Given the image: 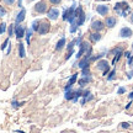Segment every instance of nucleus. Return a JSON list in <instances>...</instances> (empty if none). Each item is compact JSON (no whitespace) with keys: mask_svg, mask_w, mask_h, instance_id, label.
Wrapping results in <instances>:
<instances>
[{"mask_svg":"<svg viewBox=\"0 0 133 133\" xmlns=\"http://www.w3.org/2000/svg\"><path fill=\"white\" fill-rule=\"evenodd\" d=\"M84 21H85V14H84L83 9L79 6V8H76V9H75L74 16H73V17H71V20L69 21V22L71 24L70 32H74V31L78 29V26H81V25L84 24Z\"/></svg>","mask_w":133,"mask_h":133,"instance_id":"f257e3e1","label":"nucleus"},{"mask_svg":"<svg viewBox=\"0 0 133 133\" xmlns=\"http://www.w3.org/2000/svg\"><path fill=\"white\" fill-rule=\"evenodd\" d=\"M114 9H115V11H116L117 14H119L121 16H126L127 12L129 11V5L127 4V3L122 1V3H117V4L115 5Z\"/></svg>","mask_w":133,"mask_h":133,"instance_id":"f03ea898","label":"nucleus"},{"mask_svg":"<svg viewBox=\"0 0 133 133\" xmlns=\"http://www.w3.org/2000/svg\"><path fill=\"white\" fill-rule=\"evenodd\" d=\"M75 4L73 5L71 8H69V9H66V10H64V12H63V20L64 21H70L71 20V17L74 16V12H75Z\"/></svg>","mask_w":133,"mask_h":133,"instance_id":"7ed1b4c3","label":"nucleus"},{"mask_svg":"<svg viewBox=\"0 0 133 133\" xmlns=\"http://www.w3.org/2000/svg\"><path fill=\"white\" fill-rule=\"evenodd\" d=\"M49 29H51V25H49V22L43 21V22H39V26H38L37 32L39 33V35H46V33L49 32Z\"/></svg>","mask_w":133,"mask_h":133,"instance_id":"20e7f679","label":"nucleus"},{"mask_svg":"<svg viewBox=\"0 0 133 133\" xmlns=\"http://www.w3.org/2000/svg\"><path fill=\"white\" fill-rule=\"evenodd\" d=\"M35 10L39 12V14H43V12H46L47 11V4H46V1H39L36 4L35 6Z\"/></svg>","mask_w":133,"mask_h":133,"instance_id":"39448f33","label":"nucleus"},{"mask_svg":"<svg viewBox=\"0 0 133 133\" xmlns=\"http://www.w3.org/2000/svg\"><path fill=\"white\" fill-rule=\"evenodd\" d=\"M97 68H99V69H101V70L104 71V75H106V74L109 73V69H110L109 63L106 62V61H101V62L97 63Z\"/></svg>","mask_w":133,"mask_h":133,"instance_id":"423d86ee","label":"nucleus"},{"mask_svg":"<svg viewBox=\"0 0 133 133\" xmlns=\"http://www.w3.org/2000/svg\"><path fill=\"white\" fill-rule=\"evenodd\" d=\"M15 35H16L17 38H22L25 36V29L20 25H16L15 26Z\"/></svg>","mask_w":133,"mask_h":133,"instance_id":"0eeeda50","label":"nucleus"},{"mask_svg":"<svg viewBox=\"0 0 133 133\" xmlns=\"http://www.w3.org/2000/svg\"><path fill=\"white\" fill-rule=\"evenodd\" d=\"M58 16H59V11L56 8H53V9H51L48 11V17L51 20H57Z\"/></svg>","mask_w":133,"mask_h":133,"instance_id":"6e6552de","label":"nucleus"},{"mask_svg":"<svg viewBox=\"0 0 133 133\" xmlns=\"http://www.w3.org/2000/svg\"><path fill=\"white\" fill-rule=\"evenodd\" d=\"M119 36H122V37H131L132 36V30L128 29V27H123L119 31Z\"/></svg>","mask_w":133,"mask_h":133,"instance_id":"1a4fd4ad","label":"nucleus"},{"mask_svg":"<svg viewBox=\"0 0 133 133\" xmlns=\"http://www.w3.org/2000/svg\"><path fill=\"white\" fill-rule=\"evenodd\" d=\"M96 10H97V12H99L100 15H102V16L107 15V12H109V8H107L106 5H99V6L96 8Z\"/></svg>","mask_w":133,"mask_h":133,"instance_id":"9d476101","label":"nucleus"},{"mask_svg":"<svg viewBox=\"0 0 133 133\" xmlns=\"http://www.w3.org/2000/svg\"><path fill=\"white\" fill-rule=\"evenodd\" d=\"M91 27H92V30H95V31H101V30L104 29V24L101 21H92Z\"/></svg>","mask_w":133,"mask_h":133,"instance_id":"9b49d317","label":"nucleus"},{"mask_svg":"<svg viewBox=\"0 0 133 133\" xmlns=\"http://www.w3.org/2000/svg\"><path fill=\"white\" fill-rule=\"evenodd\" d=\"M89 46H90V44H89V43L88 42H83L80 44V51H79V52H78V54H76V58H80L81 56H83V53L85 52V49H88V47H89Z\"/></svg>","mask_w":133,"mask_h":133,"instance_id":"f8f14e48","label":"nucleus"},{"mask_svg":"<svg viewBox=\"0 0 133 133\" xmlns=\"http://www.w3.org/2000/svg\"><path fill=\"white\" fill-rule=\"evenodd\" d=\"M114 54L116 56V57L114 58V61H112V64H116V62L118 61L119 58H121V54H122V49L121 48H116V49H114Z\"/></svg>","mask_w":133,"mask_h":133,"instance_id":"ddd939ff","label":"nucleus"},{"mask_svg":"<svg viewBox=\"0 0 133 133\" xmlns=\"http://www.w3.org/2000/svg\"><path fill=\"white\" fill-rule=\"evenodd\" d=\"M25 15H26V10L22 9L19 14H17V16H16V24H20V22H22V21H24V20H25Z\"/></svg>","mask_w":133,"mask_h":133,"instance_id":"4468645a","label":"nucleus"},{"mask_svg":"<svg viewBox=\"0 0 133 133\" xmlns=\"http://www.w3.org/2000/svg\"><path fill=\"white\" fill-rule=\"evenodd\" d=\"M64 46H65V38H61V39L58 41L57 46H56V49H57V51H61Z\"/></svg>","mask_w":133,"mask_h":133,"instance_id":"2eb2a0df","label":"nucleus"},{"mask_svg":"<svg viewBox=\"0 0 133 133\" xmlns=\"http://www.w3.org/2000/svg\"><path fill=\"white\" fill-rule=\"evenodd\" d=\"M106 25L109 27H114L115 25H116V19L115 17H107L106 19Z\"/></svg>","mask_w":133,"mask_h":133,"instance_id":"dca6fc26","label":"nucleus"},{"mask_svg":"<svg viewBox=\"0 0 133 133\" xmlns=\"http://www.w3.org/2000/svg\"><path fill=\"white\" fill-rule=\"evenodd\" d=\"M75 97V91H65V99L66 100H71Z\"/></svg>","mask_w":133,"mask_h":133,"instance_id":"f3484780","label":"nucleus"},{"mask_svg":"<svg viewBox=\"0 0 133 133\" xmlns=\"http://www.w3.org/2000/svg\"><path fill=\"white\" fill-rule=\"evenodd\" d=\"M19 53H20V57L21 58L25 57V48H24V44H22V43L19 44Z\"/></svg>","mask_w":133,"mask_h":133,"instance_id":"a211bd4d","label":"nucleus"},{"mask_svg":"<svg viewBox=\"0 0 133 133\" xmlns=\"http://www.w3.org/2000/svg\"><path fill=\"white\" fill-rule=\"evenodd\" d=\"M89 81H91V78L90 76H86V78H84V79H81V80L79 81V84H80V86H84V84L89 83Z\"/></svg>","mask_w":133,"mask_h":133,"instance_id":"6ab92c4d","label":"nucleus"},{"mask_svg":"<svg viewBox=\"0 0 133 133\" xmlns=\"http://www.w3.org/2000/svg\"><path fill=\"white\" fill-rule=\"evenodd\" d=\"M39 20H36V21H33V24H32V30L33 31H37L38 30V26H39Z\"/></svg>","mask_w":133,"mask_h":133,"instance_id":"aec40b11","label":"nucleus"},{"mask_svg":"<svg viewBox=\"0 0 133 133\" xmlns=\"http://www.w3.org/2000/svg\"><path fill=\"white\" fill-rule=\"evenodd\" d=\"M92 99H94V96H92V95H88L86 97H84V99H83V101H81V104H83V105H85L86 102H88V101H90V100H92Z\"/></svg>","mask_w":133,"mask_h":133,"instance_id":"412c9836","label":"nucleus"},{"mask_svg":"<svg viewBox=\"0 0 133 133\" xmlns=\"http://www.w3.org/2000/svg\"><path fill=\"white\" fill-rule=\"evenodd\" d=\"M100 38H101V35H99V33H92V35H91V39H92V41H99Z\"/></svg>","mask_w":133,"mask_h":133,"instance_id":"4be33fe9","label":"nucleus"},{"mask_svg":"<svg viewBox=\"0 0 133 133\" xmlns=\"http://www.w3.org/2000/svg\"><path fill=\"white\" fill-rule=\"evenodd\" d=\"M6 31V24H0V35H3V33Z\"/></svg>","mask_w":133,"mask_h":133,"instance_id":"5701e85b","label":"nucleus"},{"mask_svg":"<svg viewBox=\"0 0 133 133\" xmlns=\"http://www.w3.org/2000/svg\"><path fill=\"white\" fill-rule=\"evenodd\" d=\"M31 35H32V31H31V30H27V32H26V41H27V43H30V37H31Z\"/></svg>","mask_w":133,"mask_h":133,"instance_id":"b1692460","label":"nucleus"},{"mask_svg":"<svg viewBox=\"0 0 133 133\" xmlns=\"http://www.w3.org/2000/svg\"><path fill=\"white\" fill-rule=\"evenodd\" d=\"M5 15H6V10H5L3 6H0V17H3Z\"/></svg>","mask_w":133,"mask_h":133,"instance_id":"393cba45","label":"nucleus"},{"mask_svg":"<svg viewBox=\"0 0 133 133\" xmlns=\"http://www.w3.org/2000/svg\"><path fill=\"white\" fill-rule=\"evenodd\" d=\"M3 1H4L6 5H12L15 3V0H3Z\"/></svg>","mask_w":133,"mask_h":133,"instance_id":"a878e982","label":"nucleus"},{"mask_svg":"<svg viewBox=\"0 0 133 133\" xmlns=\"http://www.w3.org/2000/svg\"><path fill=\"white\" fill-rule=\"evenodd\" d=\"M49 1H51L52 4H54V5H58V4H61V1H62V0H49Z\"/></svg>","mask_w":133,"mask_h":133,"instance_id":"bb28decb","label":"nucleus"},{"mask_svg":"<svg viewBox=\"0 0 133 133\" xmlns=\"http://www.w3.org/2000/svg\"><path fill=\"white\" fill-rule=\"evenodd\" d=\"M8 44H9V38H8V39H6V41H5V42H4V44L1 46V49H5V47H6Z\"/></svg>","mask_w":133,"mask_h":133,"instance_id":"cd10ccee","label":"nucleus"},{"mask_svg":"<svg viewBox=\"0 0 133 133\" xmlns=\"http://www.w3.org/2000/svg\"><path fill=\"white\" fill-rule=\"evenodd\" d=\"M12 32H14V27H12V25L9 27V36H12Z\"/></svg>","mask_w":133,"mask_h":133,"instance_id":"c85d7f7f","label":"nucleus"},{"mask_svg":"<svg viewBox=\"0 0 133 133\" xmlns=\"http://www.w3.org/2000/svg\"><path fill=\"white\" fill-rule=\"evenodd\" d=\"M114 76H115V70H112V71H111V73H110L109 80H112V79H114Z\"/></svg>","mask_w":133,"mask_h":133,"instance_id":"c756f323","label":"nucleus"},{"mask_svg":"<svg viewBox=\"0 0 133 133\" xmlns=\"http://www.w3.org/2000/svg\"><path fill=\"white\" fill-rule=\"evenodd\" d=\"M22 104H20V102H16V101H12V106L14 107H19V106H21Z\"/></svg>","mask_w":133,"mask_h":133,"instance_id":"7c9ffc66","label":"nucleus"},{"mask_svg":"<svg viewBox=\"0 0 133 133\" xmlns=\"http://www.w3.org/2000/svg\"><path fill=\"white\" fill-rule=\"evenodd\" d=\"M123 92H124V89H123V88H119V89H118V94H123Z\"/></svg>","mask_w":133,"mask_h":133,"instance_id":"2f4dec72","label":"nucleus"},{"mask_svg":"<svg viewBox=\"0 0 133 133\" xmlns=\"http://www.w3.org/2000/svg\"><path fill=\"white\" fill-rule=\"evenodd\" d=\"M129 126V123H122V127H124V128H127Z\"/></svg>","mask_w":133,"mask_h":133,"instance_id":"473e14b6","label":"nucleus"},{"mask_svg":"<svg viewBox=\"0 0 133 133\" xmlns=\"http://www.w3.org/2000/svg\"><path fill=\"white\" fill-rule=\"evenodd\" d=\"M132 65H133V64H132ZM133 75V70L132 71H131V73H129V74H128V78H131V76H132Z\"/></svg>","mask_w":133,"mask_h":133,"instance_id":"72a5a7b5","label":"nucleus"},{"mask_svg":"<svg viewBox=\"0 0 133 133\" xmlns=\"http://www.w3.org/2000/svg\"><path fill=\"white\" fill-rule=\"evenodd\" d=\"M129 97H131V99H133V92H131V95H129Z\"/></svg>","mask_w":133,"mask_h":133,"instance_id":"f704fd0d","label":"nucleus"},{"mask_svg":"<svg viewBox=\"0 0 133 133\" xmlns=\"http://www.w3.org/2000/svg\"><path fill=\"white\" fill-rule=\"evenodd\" d=\"M131 21L133 22V14H132V16H131Z\"/></svg>","mask_w":133,"mask_h":133,"instance_id":"c9c22d12","label":"nucleus"},{"mask_svg":"<svg viewBox=\"0 0 133 133\" xmlns=\"http://www.w3.org/2000/svg\"><path fill=\"white\" fill-rule=\"evenodd\" d=\"M132 48H133V44H132Z\"/></svg>","mask_w":133,"mask_h":133,"instance_id":"e433bc0d","label":"nucleus"}]
</instances>
